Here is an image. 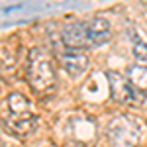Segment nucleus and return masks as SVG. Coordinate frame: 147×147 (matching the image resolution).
Instances as JSON below:
<instances>
[{
	"label": "nucleus",
	"instance_id": "nucleus-7",
	"mask_svg": "<svg viewBox=\"0 0 147 147\" xmlns=\"http://www.w3.org/2000/svg\"><path fill=\"white\" fill-rule=\"evenodd\" d=\"M88 35H90V47H100L108 43V39L112 35L110 24L104 18H92L88 22Z\"/></svg>",
	"mask_w": 147,
	"mask_h": 147
},
{
	"label": "nucleus",
	"instance_id": "nucleus-10",
	"mask_svg": "<svg viewBox=\"0 0 147 147\" xmlns=\"http://www.w3.org/2000/svg\"><path fill=\"white\" fill-rule=\"evenodd\" d=\"M134 55L139 61H147V45L136 35V41H134Z\"/></svg>",
	"mask_w": 147,
	"mask_h": 147
},
{
	"label": "nucleus",
	"instance_id": "nucleus-3",
	"mask_svg": "<svg viewBox=\"0 0 147 147\" xmlns=\"http://www.w3.org/2000/svg\"><path fill=\"white\" fill-rule=\"evenodd\" d=\"M108 82H110V92H112V98L120 104L125 106H139L145 102V92L139 90L137 86H134L127 77L120 75V73H108Z\"/></svg>",
	"mask_w": 147,
	"mask_h": 147
},
{
	"label": "nucleus",
	"instance_id": "nucleus-2",
	"mask_svg": "<svg viewBox=\"0 0 147 147\" xmlns=\"http://www.w3.org/2000/svg\"><path fill=\"white\" fill-rule=\"evenodd\" d=\"M106 136L112 147H136L139 141V127L131 118L118 116L110 122Z\"/></svg>",
	"mask_w": 147,
	"mask_h": 147
},
{
	"label": "nucleus",
	"instance_id": "nucleus-1",
	"mask_svg": "<svg viewBox=\"0 0 147 147\" xmlns=\"http://www.w3.org/2000/svg\"><path fill=\"white\" fill-rule=\"evenodd\" d=\"M28 80L35 92H47L55 84V69L43 49H32L28 55Z\"/></svg>",
	"mask_w": 147,
	"mask_h": 147
},
{
	"label": "nucleus",
	"instance_id": "nucleus-8",
	"mask_svg": "<svg viewBox=\"0 0 147 147\" xmlns=\"http://www.w3.org/2000/svg\"><path fill=\"white\" fill-rule=\"evenodd\" d=\"M127 80L137 86L139 90H147V67L145 65H131V67H127Z\"/></svg>",
	"mask_w": 147,
	"mask_h": 147
},
{
	"label": "nucleus",
	"instance_id": "nucleus-6",
	"mask_svg": "<svg viewBox=\"0 0 147 147\" xmlns=\"http://www.w3.org/2000/svg\"><path fill=\"white\" fill-rule=\"evenodd\" d=\"M35 125V116L32 112L28 114H10L8 118H4V129L16 137H22L30 134Z\"/></svg>",
	"mask_w": 147,
	"mask_h": 147
},
{
	"label": "nucleus",
	"instance_id": "nucleus-9",
	"mask_svg": "<svg viewBox=\"0 0 147 147\" xmlns=\"http://www.w3.org/2000/svg\"><path fill=\"white\" fill-rule=\"evenodd\" d=\"M8 110L10 114H28L30 112V100L20 94V92H12L10 96H8Z\"/></svg>",
	"mask_w": 147,
	"mask_h": 147
},
{
	"label": "nucleus",
	"instance_id": "nucleus-5",
	"mask_svg": "<svg viewBox=\"0 0 147 147\" xmlns=\"http://www.w3.org/2000/svg\"><path fill=\"white\" fill-rule=\"evenodd\" d=\"M59 63L61 67L73 77H80L86 69H88V57L84 55L80 49H67L63 53H59Z\"/></svg>",
	"mask_w": 147,
	"mask_h": 147
},
{
	"label": "nucleus",
	"instance_id": "nucleus-4",
	"mask_svg": "<svg viewBox=\"0 0 147 147\" xmlns=\"http://www.w3.org/2000/svg\"><path fill=\"white\" fill-rule=\"evenodd\" d=\"M61 39L69 49H84L90 47V35H88V22H73L67 24L61 32Z\"/></svg>",
	"mask_w": 147,
	"mask_h": 147
}]
</instances>
